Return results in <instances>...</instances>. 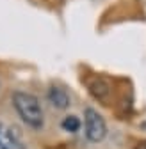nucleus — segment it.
Wrapping results in <instances>:
<instances>
[{"label": "nucleus", "mask_w": 146, "mask_h": 149, "mask_svg": "<svg viewBox=\"0 0 146 149\" xmlns=\"http://www.w3.org/2000/svg\"><path fill=\"white\" fill-rule=\"evenodd\" d=\"M13 105L18 112V116L22 117V121L27 126L34 130H39L43 126V110H41L39 100L34 94L18 91L13 94Z\"/></svg>", "instance_id": "nucleus-1"}, {"label": "nucleus", "mask_w": 146, "mask_h": 149, "mask_svg": "<svg viewBox=\"0 0 146 149\" xmlns=\"http://www.w3.org/2000/svg\"><path fill=\"white\" fill-rule=\"evenodd\" d=\"M84 123H86V137L91 142H100L107 135V124L103 117L98 114L96 110L87 108L84 114Z\"/></svg>", "instance_id": "nucleus-2"}, {"label": "nucleus", "mask_w": 146, "mask_h": 149, "mask_svg": "<svg viewBox=\"0 0 146 149\" xmlns=\"http://www.w3.org/2000/svg\"><path fill=\"white\" fill-rule=\"evenodd\" d=\"M48 101L55 107V108H68L69 107V96H68V92L61 87H50L48 89Z\"/></svg>", "instance_id": "nucleus-3"}, {"label": "nucleus", "mask_w": 146, "mask_h": 149, "mask_svg": "<svg viewBox=\"0 0 146 149\" xmlns=\"http://www.w3.org/2000/svg\"><path fill=\"white\" fill-rule=\"evenodd\" d=\"M61 126H62L64 132L75 133V132H79V128H80V121H79V117H75V116H68V117H64V121H62Z\"/></svg>", "instance_id": "nucleus-4"}, {"label": "nucleus", "mask_w": 146, "mask_h": 149, "mask_svg": "<svg viewBox=\"0 0 146 149\" xmlns=\"http://www.w3.org/2000/svg\"><path fill=\"white\" fill-rule=\"evenodd\" d=\"M0 149H7V147H6V146H4L2 142H0Z\"/></svg>", "instance_id": "nucleus-5"}, {"label": "nucleus", "mask_w": 146, "mask_h": 149, "mask_svg": "<svg viewBox=\"0 0 146 149\" xmlns=\"http://www.w3.org/2000/svg\"><path fill=\"white\" fill-rule=\"evenodd\" d=\"M137 149H146V144H142L141 147H137Z\"/></svg>", "instance_id": "nucleus-6"}]
</instances>
